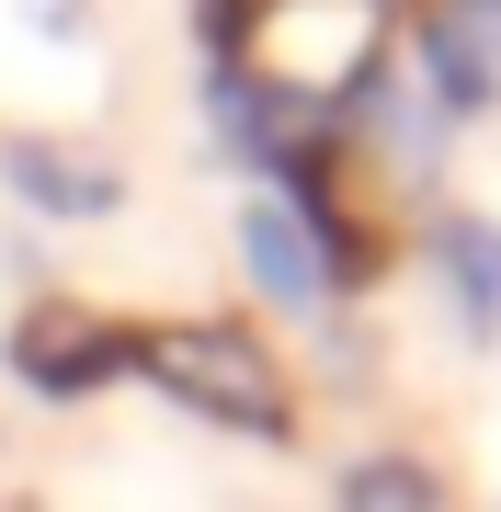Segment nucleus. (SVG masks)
<instances>
[{
    "label": "nucleus",
    "instance_id": "f257e3e1",
    "mask_svg": "<svg viewBox=\"0 0 501 512\" xmlns=\"http://www.w3.org/2000/svg\"><path fill=\"white\" fill-rule=\"evenodd\" d=\"M240 69L297 114H342L388 69V0H262L240 23Z\"/></svg>",
    "mask_w": 501,
    "mask_h": 512
},
{
    "label": "nucleus",
    "instance_id": "f03ea898",
    "mask_svg": "<svg viewBox=\"0 0 501 512\" xmlns=\"http://www.w3.org/2000/svg\"><path fill=\"white\" fill-rule=\"evenodd\" d=\"M137 376H149L171 410L217 421V433H251V444H285V433H297V387H285V365L251 342V330H228V319H160V330H137Z\"/></svg>",
    "mask_w": 501,
    "mask_h": 512
},
{
    "label": "nucleus",
    "instance_id": "7ed1b4c3",
    "mask_svg": "<svg viewBox=\"0 0 501 512\" xmlns=\"http://www.w3.org/2000/svg\"><path fill=\"white\" fill-rule=\"evenodd\" d=\"M12 376L35 387V399H92V387L137 376V319H103V308H80V296H35V308L12 319Z\"/></svg>",
    "mask_w": 501,
    "mask_h": 512
},
{
    "label": "nucleus",
    "instance_id": "20e7f679",
    "mask_svg": "<svg viewBox=\"0 0 501 512\" xmlns=\"http://www.w3.org/2000/svg\"><path fill=\"white\" fill-rule=\"evenodd\" d=\"M228 251H240V274L262 308H285V319H331V251H319V228L297 217L285 194H240V217H228Z\"/></svg>",
    "mask_w": 501,
    "mask_h": 512
},
{
    "label": "nucleus",
    "instance_id": "39448f33",
    "mask_svg": "<svg viewBox=\"0 0 501 512\" xmlns=\"http://www.w3.org/2000/svg\"><path fill=\"white\" fill-rule=\"evenodd\" d=\"M0 183H12L35 217H114L126 205V171L92 160L69 137H0Z\"/></svg>",
    "mask_w": 501,
    "mask_h": 512
},
{
    "label": "nucleus",
    "instance_id": "423d86ee",
    "mask_svg": "<svg viewBox=\"0 0 501 512\" xmlns=\"http://www.w3.org/2000/svg\"><path fill=\"white\" fill-rule=\"evenodd\" d=\"M433 274H445L467 342H501V217H433Z\"/></svg>",
    "mask_w": 501,
    "mask_h": 512
},
{
    "label": "nucleus",
    "instance_id": "0eeeda50",
    "mask_svg": "<svg viewBox=\"0 0 501 512\" xmlns=\"http://www.w3.org/2000/svg\"><path fill=\"white\" fill-rule=\"evenodd\" d=\"M331 512H456V501H445V467L422 456H353L331 478Z\"/></svg>",
    "mask_w": 501,
    "mask_h": 512
},
{
    "label": "nucleus",
    "instance_id": "6e6552de",
    "mask_svg": "<svg viewBox=\"0 0 501 512\" xmlns=\"http://www.w3.org/2000/svg\"><path fill=\"white\" fill-rule=\"evenodd\" d=\"M23 23H46V35H80V23H92V0H12Z\"/></svg>",
    "mask_w": 501,
    "mask_h": 512
}]
</instances>
